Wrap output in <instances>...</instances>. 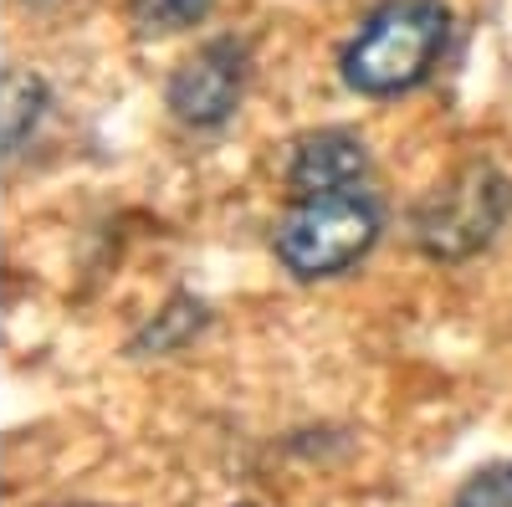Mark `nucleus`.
I'll list each match as a JSON object with an SVG mask.
<instances>
[{"label":"nucleus","instance_id":"6","mask_svg":"<svg viewBox=\"0 0 512 507\" xmlns=\"http://www.w3.org/2000/svg\"><path fill=\"white\" fill-rule=\"evenodd\" d=\"M210 0H134V26L139 36H169V31H185L205 16Z\"/></svg>","mask_w":512,"mask_h":507},{"label":"nucleus","instance_id":"3","mask_svg":"<svg viewBox=\"0 0 512 507\" xmlns=\"http://www.w3.org/2000/svg\"><path fill=\"white\" fill-rule=\"evenodd\" d=\"M512 210V185L492 164H466L446 185H436L415 210V241L431 257H472L477 246L497 236V226Z\"/></svg>","mask_w":512,"mask_h":507},{"label":"nucleus","instance_id":"8","mask_svg":"<svg viewBox=\"0 0 512 507\" xmlns=\"http://www.w3.org/2000/svg\"><path fill=\"white\" fill-rule=\"evenodd\" d=\"M451 507H512V461H497V467L477 472L456 492Z\"/></svg>","mask_w":512,"mask_h":507},{"label":"nucleus","instance_id":"1","mask_svg":"<svg viewBox=\"0 0 512 507\" xmlns=\"http://www.w3.org/2000/svg\"><path fill=\"white\" fill-rule=\"evenodd\" d=\"M451 11L441 0H390L379 6L344 52V82L364 98H395L420 88L446 57Z\"/></svg>","mask_w":512,"mask_h":507},{"label":"nucleus","instance_id":"5","mask_svg":"<svg viewBox=\"0 0 512 507\" xmlns=\"http://www.w3.org/2000/svg\"><path fill=\"white\" fill-rule=\"evenodd\" d=\"M364 144L344 129H323L313 139H303L292 149V164H287V180L297 195H318V190H349L364 180Z\"/></svg>","mask_w":512,"mask_h":507},{"label":"nucleus","instance_id":"7","mask_svg":"<svg viewBox=\"0 0 512 507\" xmlns=\"http://www.w3.org/2000/svg\"><path fill=\"white\" fill-rule=\"evenodd\" d=\"M41 103H47V93H41L36 77H21V72L6 77V149H16L26 139V118L36 123Z\"/></svg>","mask_w":512,"mask_h":507},{"label":"nucleus","instance_id":"2","mask_svg":"<svg viewBox=\"0 0 512 507\" xmlns=\"http://www.w3.org/2000/svg\"><path fill=\"white\" fill-rule=\"evenodd\" d=\"M374 241H379V205L359 185L297 195V205L277 221L282 267L292 277H308V282L349 272Z\"/></svg>","mask_w":512,"mask_h":507},{"label":"nucleus","instance_id":"4","mask_svg":"<svg viewBox=\"0 0 512 507\" xmlns=\"http://www.w3.org/2000/svg\"><path fill=\"white\" fill-rule=\"evenodd\" d=\"M241 82H246V52L236 41H210V47H200L175 72V82H169V108L185 123H195V129H210V123H221L236 108Z\"/></svg>","mask_w":512,"mask_h":507}]
</instances>
